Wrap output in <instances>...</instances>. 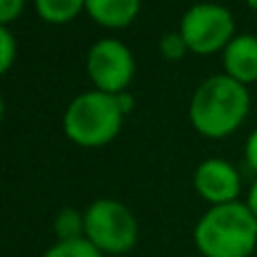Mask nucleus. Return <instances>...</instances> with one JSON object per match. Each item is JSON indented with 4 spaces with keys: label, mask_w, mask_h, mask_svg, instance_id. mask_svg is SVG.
Returning a JSON list of instances; mask_svg holds the SVG:
<instances>
[{
    "label": "nucleus",
    "mask_w": 257,
    "mask_h": 257,
    "mask_svg": "<svg viewBox=\"0 0 257 257\" xmlns=\"http://www.w3.org/2000/svg\"><path fill=\"white\" fill-rule=\"evenodd\" d=\"M250 108L244 84L223 75L208 77L190 99V122L205 138H226L241 126Z\"/></svg>",
    "instance_id": "nucleus-1"
},
{
    "label": "nucleus",
    "mask_w": 257,
    "mask_h": 257,
    "mask_svg": "<svg viewBox=\"0 0 257 257\" xmlns=\"http://www.w3.org/2000/svg\"><path fill=\"white\" fill-rule=\"evenodd\" d=\"M203 257H250L257 248V217L241 201L212 205L194 226Z\"/></svg>",
    "instance_id": "nucleus-2"
},
{
    "label": "nucleus",
    "mask_w": 257,
    "mask_h": 257,
    "mask_svg": "<svg viewBox=\"0 0 257 257\" xmlns=\"http://www.w3.org/2000/svg\"><path fill=\"white\" fill-rule=\"evenodd\" d=\"M124 120L117 95L104 90H88L81 93L68 104L63 113V131L68 140L86 149H97L117 138Z\"/></svg>",
    "instance_id": "nucleus-3"
},
{
    "label": "nucleus",
    "mask_w": 257,
    "mask_h": 257,
    "mask_svg": "<svg viewBox=\"0 0 257 257\" xmlns=\"http://www.w3.org/2000/svg\"><path fill=\"white\" fill-rule=\"evenodd\" d=\"M86 239L104 255H124L138 244V221L124 203L97 199L84 210Z\"/></svg>",
    "instance_id": "nucleus-4"
},
{
    "label": "nucleus",
    "mask_w": 257,
    "mask_h": 257,
    "mask_svg": "<svg viewBox=\"0 0 257 257\" xmlns=\"http://www.w3.org/2000/svg\"><path fill=\"white\" fill-rule=\"evenodd\" d=\"M190 52L194 54H214L226 50L235 39V18L230 9L217 3L192 5L181 18V30Z\"/></svg>",
    "instance_id": "nucleus-5"
},
{
    "label": "nucleus",
    "mask_w": 257,
    "mask_h": 257,
    "mask_svg": "<svg viewBox=\"0 0 257 257\" xmlns=\"http://www.w3.org/2000/svg\"><path fill=\"white\" fill-rule=\"evenodd\" d=\"M86 72L97 90L111 95L126 93L133 75H136V59L128 45L117 39H102L88 50Z\"/></svg>",
    "instance_id": "nucleus-6"
},
{
    "label": "nucleus",
    "mask_w": 257,
    "mask_h": 257,
    "mask_svg": "<svg viewBox=\"0 0 257 257\" xmlns=\"http://www.w3.org/2000/svg\"><path fill=\"white\" fill-rule=\"evenodd\" d=\"M194 190L210 205L235 203L241 192V178L228 160L208 158L194 172Z\"/></svg>",
    "instance_id": "nucleus-7"
},
{
    "label": "nucleus",
    "mask_w": 257,
    "mask_h": 257,
    "mask_svg": "<svg viewBox=\"0 0 257 257\" xmlns=\"http://www.w3.org/2000/svg\"><path fill=\"white\" fill-rule=\"evenodd\" d=\"M223 68L228 77L244 86L257 81V36L237 34L223 50Z\"/></svg>",
    "instance_id": "nucleus-8"
},
{
    "label": "nucleus",
    "mask_w": 257,
    "mask_h": 257,
    "mask_svg": "<svg viewBox=\"0 0 257 257\" xmlns=\"http://www.w3.org/2000/svg\"><path fill=\"white\" fill-rule=\"evenodd\" d=\"M86 12L99 25L122 30L140 14V0H86Z\"/></svg>",
    "instance_id": "nucleus-9"
},
{
    "label": "nucleus",
    "mask_w": 257,
    "mask_h": 257,
    "mask_svg": "<svg viewBox=\"0 0 257 257\" xmlns=\"http://www.w3.org/2000/svg\"><path fill=\"white\" fill-rule=\"evenodd\" d=\"M36 14L50 25H63L86 9V0H34Z\"/></svg>",
    "instance_id": "nucleus-10"
},
{
    "label": "nucleus",
    "mask_w": 257,
    "mask_h": 257,
    "mask_svg": "<svg viewBox=\"0 0 257 257\" xmlns=\"http://www.w3.org/2000/svg\"><path fill=\"white\" fill-rule=\"evenodd\" d=\"M54 235L57 241H72L86 237V217L75 208H63L54 217Z\"/></svg>",
    "instance_id": "nucleus-11"
},
{
    "label": "nucleus",
    "mask_w": 257,
    "mask_h": 257,
    "mask_svg": "<svg viewBox=\"0 0 257 257\" xmlns=\"http://www.w3.org/2000/svg\"><path fill=\"white\" fill-rule=\"evenodd\" d=\"M41 257H106V255L99 248H95L84 237V239H72V241H57Z\"/></svg>",
    "instance_id": "nucleus-12"
},
{
    "label": "nucleus",
    "mask_w": 257,
    "mask_h": 257,
    "mask_svg": "<svg viewBox=\"0 0 257 257\" xmlns=\"http://www.w3.org/2000/svg\"><path fill=\"white\" fill-rule=\"evenodd\" d=\"M187 52H190V48H187L181 32H169V34H165L163 39H160V54H163L165 59H169V61L183 59Z\"/></svg>",
    "instance_id": "nucleus-13"
},
{
    "label": "nucleus",
    "mask_w": 257,
    "mask_h": 257,
    "mask_svg": "<svg viewBox=\"0 0 257 257\" xmlns=\"http://www.w3.org/2000/svg\"><path fill=\"white\" fill-rule=\"evenodd\" d=\"M16 54H18V43H16V39H14L12 30L0 25V70L9 72V68L14 66Z\"/></svg>",
    "instance_id": "nucleus-14"
},
{
    "label": "nucleus",
    "mask_w": 257,
    "mask_h": 257,
    "mask_svg": "<svg viewBox=\"0 0 257 257\" xmlns=\"http://www.w3.org/2000/svg\"><path fill=\"white\" fill-rule=\"evenodd\" d=\"M25 0H0V25L9 27V23H14L21 16Z\"/></svg>",
    "instance_id": "nucleus-15"
},
{
    "label": "nucleus",
    "mask_w": 257,
    "mask_h": 257,
    "mask_svg": "<svg viewBox=\"0 0 257 257\" xmlns=\"http://www.w3.org/2000/svg\"><path fill=\"white\" fill-rule=\"evenodd\" d=\"M244 156H246V163L250 165V169L257 172V128L248 136V140H246Z\"/></svg>",
    "instance_id": "nucleus-16"
},
{
    "label": "nucleus",
    "mask_w": 257,
    "mask_h": 257,
    "mask_svg": "<svg viewBox=\"0 0 257 257\" xmlns=\"http://www.w3.org/2000/svg\"><path fill=\"white\" fill-rule=\"evenodd\" d=\"M246 205L250 208V212L257 217V181L253 183V187L248 190V196H246Z\"/></svg>",
    "instance_id": "nucleus-17"
},
{
    "label": "nucleus",
    "mask_w": 257,
    "mask_h": 257,
    "mask_svg": "<svg viewBox=\"0 0 257 257\" xmlns=\"http://www.w3.org/2000/svg\"><path fill=\"white\" fill-rule=\"evenodd\" d=\"M246 5H248L250 9H257V0H246Z\"/></svg>",
    "instance_id": "nucleus-18"
}]
</instances>
